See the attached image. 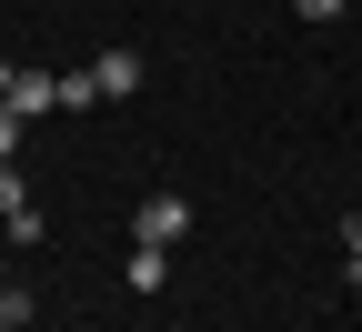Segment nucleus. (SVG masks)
<instances>
[{
    "label": "nucleus",
    "mask_w": 362,
    "mask_h": 332,
    "mask_svg": "<svg viewBox=\"0 0 362 332\" xmlns=\"http://www.w3.org/2000/svg\"><path fill=\"white\" fill-rule=\"evenodd\" d=\"M181 231H192V202H181V192H151V202H141V222H131V242H161V252H171Z\"/></svg>",
    "instance_id": "1"
},
{
    "label": "nucleus",
    "mask_w": 362,
    "mask_h": 332,
    "mask_svg": "<svg viewBox=\"0 0 362 332\" xmlns=\"http://www.w3.org/2000/svg\"><path fill=\"white\" fill-rule=\"evenodd\" d=\"M11 111H21V121H51V111H61V71H21V81H11Z\"/></svg>",
    "instance_id": "2"
},
{
    "label": "nucleus",
    "mask_w": 362,
    "mask_h": 332,
    "mask_svg": "<svg viewBox=\"0 0 362 332\" xmlns=\"http://www.w3.org/2000/svg\"><path fill=\"white\" fill-rule=\"evenodd\" d=\"M90 91H101V101H131V91H141V51H101L90 61Z\"/></svg>",
    "instance_id": "3"
},
{
    "label": "nucleus",
    "mask_w": 362,
    "mask_h": 332,
    "mask_svg": "<svg viewBox=\"0 0 362 332\" xmlns=\"http://www.w3.org/2000/svg\"><path fill=\"white\" fill-rule=\"evenodd\" d=\"M161 282H171V252L161 242H131V292H161Z\"/></svg>",
    "instance_id": "4"
},
{
    "label": "nucleus",
    "mask_w": 362,
    "mask_h": 332,
    "mask_svg": "<svg viewBox=\"0 0 362 332\" xmlns=\"http://www.w3.org/2000/svg\"><path fill=\"white\" fill-rule=\"evenodd\" d=\"M30 322H40V302L21 292V282H0V332H30Z\"/></svg>",
    "instance_id": "5"
},
{
    "label": "nucleus",
    "mask_w": 362,
    "mask_h": 332,
    "mask_svg": "<svg viewBox=\"0 0 362 332\" xmlns=\"http://www.w3.org/2000/svg\"><path fill=\"white\" fill-rule=\"evenodd\" d=\"M21 212H30V181H21L11 161H0V222H21Z\"/></svg>",
    "instance_id": "6"
},
{
    "label": "nucleus",
    "mask_w": 362,
    "mask_h": 332,
    "mask_svg": "<svg viewBox=\"0 0 362 332\" xmlns=\"http://www.w3.org/2000/svg\"><path fill=\"white\" fill-rule=\"evenodd\" d=\"M21 131H30V121H21L11 101H0V161H21Z\"/></svg>",
    "instance_id": "7"
},
{
    "label": "nucleus",
    "mask_w": 362,
    "mask_h": 332,
    "mask_svg": "<svg viewBox=\"0 0 362 332\" xmlns=\"http://www.w3.org/2000/svg\"><path fill=\"white\" fill-rule=\"evenodd\" d=\"M342 272H352V282H362V212H352V222H342Z\"/></svg>",
    "instance_id": "8"
},
{
    "label": "nucleus",
    "mask_w": 362,
    "mask_h": 332,
    "mask_svg": "<svg viewBox=\"0 0 362 332\" xmlns=\"http://www.w3.org/2000/svg\"><path fill=\"white\" fill-rule=\"evenodd\" d=\"M292 11H302V21H342L352 0H292Z\"/></svg>",
    "instance_id": "9"
},
{
    "label": "nucleus",
    "mask_w": 362,
    "mask_h": 332,
    "mask_svg": "<svg viewBox=\"0 0 362 332\" xmlns=\"http://www.w3.org/2000/svg\"><path fill=\"white\" fill-rule=\"evenodd\" d=\"M11 81H21V61H0V101H11Z\"/></svg>",
    "instance_id": "10"
}]
</instances>
